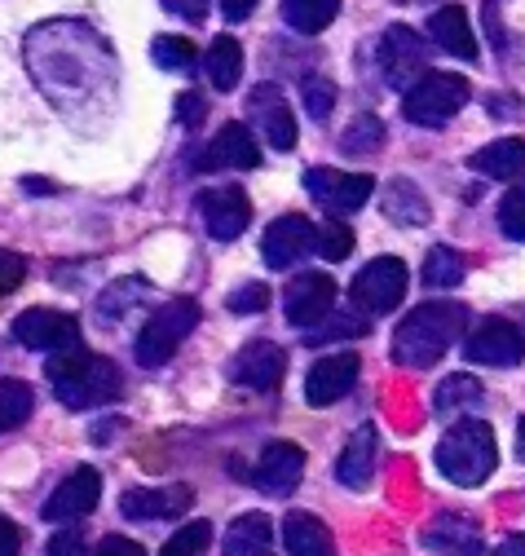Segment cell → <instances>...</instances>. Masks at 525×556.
<instances>
[{
	"instance_id": "cell-1",
	"label": "cell",
	"mask_w": 525,
	"mask_h": 556,
	"mask_svg": "<svg viewBox=\"0 0 525 556\" xmlns=\"http://www.w3.org/2000/svg\"><path fill=\"white\" fill-rule=\"evenodd\" d=\"M464 327H469V309L459 301H424L393 331V363L428 371L446 358L450 344L464 336Z\"/></svg>"
},
{
	"instance_id": "cell-2",
	"label": "cell",
	"mask_w": 525,
	"mask_h": 556,
	"mask_svg": "<svg viewBox=\"0 0 525 556\" xmlns=\"http://www.w3.org/2000/svg\"><path fill=\"white\" fill-rule=\"evenodd\" d=\"M49 384L67 410H93L111 397H119V367L102 354H89L85 344H72L44 363Z\"/></svg>"
},
{
	"instance_id": "cell-3",
	"label": "cell",
	"mask_w": 525,
	"mask_h": 556,
	"mask_svg": "<svg viewBox=\"0 0 525 556\" xmlns=\"http://www.w3.org/2000/svg\"><path fill=\"white\" fill-rule=\"evenodd\" d=\"M499 464V446L486 420L469 415V420H454L446 429V438L437 442V468L446 481L454 485H482Z\"/></svg>"
},
{
	"instance_id": "cell-4",
	"label": "cell",
	"mask_w": 525,
	"mask_h": 556,
	"mask_svg": "<svg viewBox=\"0 0 525 556\" xmlns=\"http://www.w3.org/2000/svg\"><path fill=\"white\" fill-rule=\"evenodd\" d=\"M200 318H204V309L194 305L190 296H181V301H168L164 309H155L146 323H142V331H138V344H133V354H138V363L142 367H164L177 350H181V340L200 327Z\"/></svg>"
},
{
	"instance_id": "cell-5",
	"label": "cell",
	"mask_w": 525,
	"mask_h": 556,
	"mask_svg": "<svg viewBox=\"0 0 525 556\" xmlns=\"http://www.w3.org/2000/svg\"><path fill=\"white\" fill-rule=\"evenodd\" d=\"M469 102V80L464 76H454V72H424L407 98H402V115L420 128H441L450 124L459 111H464Z\"/></svg>"
},
{
	"instance_id": "cell-6",
	"label": "cell",
	"mask_w": 525,
	"mask_h": 556,
	"mask_svg": "<svg viewBox=\"0 0 525 556\" xmlns=\"http://www.w3.org/2000/svg\"><path fill=\"white\" fill-rule=\"evenodd\" d=\"M407 288H411L407 261H398V256H375V261H367V265L358 269V278H354L349 292H354V301H358L367 314H388V309L402 305Z\"/></svg>"
},
{
	"instance_id": "cell-7",
	"label": "cell",
	"mask_w": 525,
	"mask_h": 556,
	"mask_svg": "<svg viewBox=\"0 0 525 556\" xmlns=\"http://www.w3.org/2000/svg\"><path fill=\"white\" fill-rule=\"evenodd\" d=\"M305 190L309 199L332 217L358 213V207L375 194V177L367 173H341V168H305Z\"/></svg>"
},
{
	"instance_id": "cell-8",
	"label": "cell",
	"mask_w": 525,
	"mask_h": 556,
	"mask_svg": "<svg viewBox=\"0 0 525 556\" xmlns=\"http://www.w3.org/2000/svg\"><path fill=\"white\" fill-rule=\"evenodd\" d=\"M14 340L36 354H62V350H72V344H80V323L62 309L36 305V309H23L14 318Z\"/></svg>"
},
{
	"instance_id": "cell-9",
	"label": "cell",
	"mask_w": 525,
	"mask_h": 556,
	"mask_svg": "<svg viewBox=\"0 0 525 556\" xmlns=\"http://www.w3.org/2000/svg\"><path fill=\"white\" fill-rule=\"evenodd\" d=\"M464 354L477 367H516L525 358V336L508 318H486L464 336Z\"/></svg>"
},
{
	"instance_id": "cell-10",
	"label": "cell",
	"mask_w": 525,
	"mask_h": 556,
	"mask_svg": "<svg viewBox=\"0 0 525 556\" xmlns=\"http://www.w3.org/2000/svg\"><path fill=\"white\" fill-rule=\"evenodd\" d=\"M194 207H200V222L217 243L239 239L252 222V199L243 194V186H213L194 199Z\"/></svg>"
},
{
	"instance_id": "cell-11",
	"label": "cell",
	"mask_w": 525,
	"mask_h": 556,
	"mask_svg": "<svg viewBox=\"0 0 525 556\" xmlns=\"http://www.w3.org/2000/svg\"><path fill=\"white\" fill-rule=\"evenodd\" d=\"M260 164V147L256 137L247 132V124H226L208 147L190 151V168L194 173H217V168H256Z\"/></svg>"
},
{
	"instance_id": "cell-12",
	"label": "cell",
	"mask_w": 525,
	"mask_h": 556,
	"mask_svg": "<svg viewBox=\"0 0 525 556\" xmlns=\"http://www.w3.org/2000/svg\"><path fill=\"white\" fill-rule=\"evenodd\" d=\"M424 62H428V49H424V40L411 31V27H388L384 31V40H380V72H384V85H393V89H411L420 76L415 72H424Z\"/></svg>"
},
{
	"instance_id": "cell-13",
	"label": "cell",
	"mask_w": 525,
	"mask_h": 556,
	"mask_svg": "<svg viewBox=\"0 0 525 556\" xmlns=\"http://www.w3.org/2000/svg\"><path fill=\"white\" fill-rule=\"evenodd\" d=\"M260 252H266V265L270 269H292L296 261H305L309 252H318V226L300 213H287L279 217L266 239H260Z\"/></svg>"
},
{
	"instance_id": "cell-14",
	"label": "cell",
	"mask_w": 525,
	"mask_h": 556,
	"mask_svg": "<svg viewBox=\"0 0 525 556\" xmlns=\"http://www.w3.org/2000/svg\"><path fill=\"white\" fill-rule=\"evenodd\" d=\"M332 305H336V278H332V274H318V269L292 278V288H287V296H283L287 323L300 327V331L313 327V323H322L326 314H332Z\"/></svg>"
},
{
	"instance_id": "cell-15",
	"label": "cell",
	"mask_w": 525,
	"mask_h": 556,
	"mask_svg": "<svg viewBox=\"0 0 525 556\" xmlns=\"http://www.w3.org/2000/svg\"><path fill=\"white\" fill-rule=\"evenodd\" d=\"M283 371H287V354L279 350L274 340H252L239 350V358L230 363V380L243 384V389H256V393H270L283 384Z\"/></svg>"
},
{
	"instance_id": "cell-16",
	"label": "cell",
	"mask_w": 525,
	"mask_h": 556,
	"mask_svg": "<svg viewBox=\"0 0 525 556\" xmlns=\"http://www.w3.org/2000/svg\"><path fill=\"white\" fill-rule=\"evenodd\" d=\"M247 111L260 128V137H266V147L274 151H296V115L287 106V98L274 89V85H256L252 98H247Z\"/></svg>"
},
{
	"instance_id": "cell-17",
	"label": "cell",
	"mask_w": 525,
	"mask_h": 556,
	"mask_svg": "<svg viewBox=\"0 0 525 556\" xmlns=\"http://www.w3.org/2000/svg\"><path fill=\"white\" fill-rule=\"evenodd\" d=\"M305 477V451L296 442H270L266 451H260L256 468H252V481H256V491H266L274 500L292 495L296 485Z\"/></svg>"
},
{
	"instance_id": "cell-18",
	"label": "cell",
	"mask_w": 525,
	"mask_h": 556,
	"mask_svg": "<svg viewBox=\"0 0 525 556\" xmlns=\"http://www.w3.org/2000/svg\"><path fill=\"white\" fill-rule=\"evenodd\" d=\"M358 354H349V350H336V354H322L313 367H309V376H305V402L309 406H332V402H341L349 389H354V380H358Z\"/></svg>"
},
{
	"instance_id": "cell-19",
	"label": "cell",
	"mask_w": 525,
	"mask_h": 556,
	"mask_svg": "<svg viewBox=\"0 0 525 556\" xmlns=\"http://www.w3.org/2000/svg\"><path fill=\"white\" fill-rule=\"evenodd\" d=\"M98 500H102V477H98V468H76V472L49 495L44 521H80V517H89V513L98 508Z\"/></svg>"
},
{
	"instance_id": "cell-20",
	"label": "cell",
	"mask_w": 525,
	"mask_h": 556,
	"mask_svg": "<svg viewBox=\"0 0 525 556\" xmlns=\"http://www.w3.org/2000/svg\"><path fill=\"white\" fill-rule=\"evenodd\" d=\"M194 504L190 485H151V491H124L119 508L128 521H168Z\"/></svg>"
},
{
	"instance_id": "cell-21",
	"label": "cell",
	"mask_w": 525,
	"mask_h": 556,
	"mask_svg": "<svg viewBox=\"0 0 525 556\" xmlns=\"http://www.w3.org/2000/svg\"><path fill=\"white\" fill-rule=\"evenodd\" d=\"M375 464H380V433L375 425H358L336 459V481L349 485V491H367L375 477Z\"/></svg>"
},
{
	"instance_id": "cell-22",
	"label": "cell",
	"mask_w": 525,
	"mask_h": 556,
	"mask_svg": "<svg viewBox=\"0 0 525 556\" xmlns=\"http://www.w3.org/2000/svg\"><path fill=\"white\" fill-rule=\"evenodd\" d=\"M424 547L433 556H482V526L464 513H441L424 530Z\"/></svg>"
},
{
	"instance_id": "cell-23",
	"label": "cell",
	"mask_w": 525,
	"mask_h": 556,
	"mask_svg": "<svg viewBox=\"0 0 525 556\" xmlns=\"http://www.w3.org/2000/svg\"><path fill=\"white\" fill-rule=\"evenodd\" d=\"M469 168L490 181H525V137H499L469 160Z\"/></svg>"
},
{
	"instance_id": "cell-24",
	"label": "cell",
	"mask_w": 525,
	"mask_h": 556,
	"mask_svg": "<svg viewBox=\"0 0 525 556\" xmlns=\"http://www.w3.org/2000/svg\"><path fill=\"white\" fill-rule=\"evenodd\" d=\"M283 547L287 556H336V539L313 513H287L283 517Z\"/></svg>"
},
{
	"instance_id": "cell-25",
	"label": "cell",
	"mask_w": 525,
	"mask_h": 556,
	"mask_svg": "<svg viewBox=\"0 0 525 556\" xmlns=\"http://www.w3.org/2000/svg\"><path fill=\"white\" fill-rule=\"evenodd\" d=\"M274 552V526L266 513H243L230 521L221 556H270Z\"/></svg>"
},
{
	"instance_id": "cell-26",
	"label": "cell",
	"mask_w": 525,
	"mask_h": 556,
	"mask_svg": "<svg viewBox=\"0 0 525 556\" xmlns=\"http://www.w3.org/2000/svg\"><path fill=\"white\" fill-rule=\"evenodd\" d=\"M428 36L437 40V49H446V53H454V58H464V62L477 58V36H473V27H469V14L459 10V5H441V10L428 18Z\"/></svg>"
},
{
	"instance_id": "cell-27",
	"label": "cell",
	"mask_w": 525,
	"mask_h": 556,
	"mask_svg": "<svg viewBox=\"0 0 525 556\" xmlns=\"http://www.w3.org/2000/svg\"><path fill=\"white\" fill-rule=\"evenodd\" d=\"M486 402V389L473 376H446L433 393V410L441 420H459V415H477Z\"/></svg>"
},
{
	"instance_id": "cell-28",
	"label": "cell",
	"mask_w": 525,
	"mask_h": 556,
	"mask_svg": "<svg viewBox=\"0 0 525 556\" xmlns=\"http://www.w3.org/2000/svg\"><path fill=\"white\" fill-rule=\"evenodd\" d=\"M380 203H384V213L398 222V226H424L433 213H428V199L415 190V181H407V177H393L388 186H384V194H380Z\"/></svg>"
},
{
	"instance_id": "cell-29",
	"label": "cell",
	"mask_w": 525,
	"mask_h": 556,
	"mask_svg": "<svg viewBox=\"0 0 525 556\" xmlns=\"http://www.w3.org/2000/svg\"><path fill=\"white\" fill-rule=\"evenodd\" d=\"M204 66H208L213 89L217 93H230L239 85V76H243V45L234 36H217L213 49H208V58H204Z\"/></svg>"
},
{
	"instance_id": "cell-30",
	"label": "cell",
	"mask_w": 525,
	"mask_h": 556,
	"mask_svg": "<svg viewBox=\"0 0 525 556\" xmlns=\"http://www.w3.org/2000/svg\"><path fill=\"white\" fill-rule=\"evenodd\" d=\"M341 14V0H283V18L292 31L300 36H318L336 23Z\"/></svg>"
},
{
	"instance_id": "cell-31",
	"label": "cell",
	"mask_w": 525,
	"mask_h": 556,
	"mask_svg": "<svg viewBox=\"0 0 525 556\" xmlns=\"http://www.w3.org/2000/svg\"><path fill=\"white\" fill-rule=\"evenodd\" d=\"M464 269H469L464 256H459L450 243H437V248H428L420 278H424V288L446 292V288H459V283H464Z\"/></svg>"
},
{
	"instance_id": "cell-32",
	"label": "cell",
	"mask_w": 525,
	"mask_h": 556,
	"mask_svg": "<svg viewBox=\"0 0 525 556\" xmlns=\"http://www.w3.org/2000/svg\"><path fill=\"white\" fill-rule=\"evenodd\" d=\"M36 410V393L23 380H0V433L23 429Z\"/></svg>"
},
{
	"instance_id": "cell-33",
	"label": "cell",
	"mask_w": 525,
	"mask_h": 556,
	"mask_svg": "<svg viewBox=\"0 0 525 556\" xmlns=\"http://www.w3.org/2000/svg\"><path fill=\"white\" fill-rule=\"evenodd\" d=\"M380 142H384V124H380V115H358L349 128H345V137H341V151L345 155H371V151H380Z\"/></svg>"
},
{
	"instance_id": "cell-34",
	"label": "cell",
	"mask_w": 525,
	"mask_h": 556,
	"mask_svg": "<svg viewBox=\"0 0 525 556\" xmlns=\"http://www.w3.org/2000/svg\"><path fill=\"white\" fill-rule=\"evenodd\" d=\"M155 62L164 72H190L194 62H200V49H194L185 36H155Z\"/></svg>"
},
{
	"instance_id": "cell-35",
	"label": "cell",
	"mask_w": 525,
	"mask_h": 556,
	"mask_svg": "<svg viewBox=\"0 0 525 556\" xmlns=\"http://www.w3.org/2000/svg\"><path fill=\"white\" fill-rule=\"evenodd\" d=\"M208 543H213V526H208V521H190V526H181V530L164 543L159 556H204Z\"/></svg>"
},
{
	"instance_id": "cell-36",
	"label": "cell",
	"mask_w": 525,
	"mask_h": 556,
	"mask_svg": "<svg viewBox=\"0 0 525 556\" xmlns=\"http://www.w3.org/2000/svg\"><path fill=\"white\" fill-rule=\"evenodd\" d=\"M499 230H503L512 243H525V186H512V190L499 199Z\"/></svg>"
},
{
	"instance_id": "cell-37",
	"label": "cell",
	"mask_w": 525,
	"mask_h": 556,
	"mask_svg": "<svg viewBox=\"0 0 525 556\" xmlns=\"http://www.w3.org/2000/svg\"><path fill=\"white\" fill-rule=\"evenodd\" d=\"M300 98H305V111H309L318 124H326V115L336 111V85L326 80V76H309V80L300 85Z\"/></svg>"
},
{
	"instance_id": "cell-38",
	"label": "cell",
	"mask_w": 525,
	"mask_h": 556,
	"mask_svg": "<svg viewBox=\"0 0 525 556\" xmlns=\"http://www.w3.org/2000/svg\"><path fill=\"white\" fill-rule=\"evenodd\" d=\"M318 252H322L326 261H345V256L354 252V230H349L341 217L322 222V226H318Z\"/></svg>"
},
{
	"instance_id": "cell-39",
	"label": "cell",
	"mask_w": 525,
	"mask_h": 556,
	"mask_svg": "<svg viewBox=\"0 0 525 556\" xmlns=\"http://www.w3.org/2000/svg\"><path fill=\"white\" fill-rule=\"evenodd\" d=\"M138 296H146V283H142V278H124V283H115V288H111V292L98 301V314L115 323V318H119L128 305H133Z\"/></svg>"
},
{
	"instance_id": "cell-40",
	"label": "cell",
	"mask_w": 525,
	"mask_h": 556,
	"mask_svg": "<svg viewBox=\"0 0 525 556\" xmlns=\"http://www.w3.org/2000/svg\"><path fill=\"white\" fill-rule=\"evenodd\" d=\"M234 314H260L270 305V288H260V283H243L239 292H230V301H226Z\"/></svg>"
},
{
	"instance_id": "cell-41",
	"label": "cell",
	"mask_w": 525,
	"mask_h": 556,
	"mask_svg": "<svg viewBox=\"0 0 525 556\" xmlns=\"http://www.w3.org/2000/svg\"><path fill=\"white\" fill-rule=\"evenodd\" d=\"M336 336H367V323L362 318H332V327H305V340L309 344L336 340Z\"/></svg>"
},
{
	"instance_id": "cell-42",
	"label": "cell",
	"mask_w": 525,
	"mask_h": 556,
	"mask_svg": "<svg viewBox=\"0 0 525 556\" xmlns=\"http://www.w3.org/2000/svg\"><path fill=\"white\" fill-rule=\"evenodd\" d=\"M23 278H27V261H23L18 252H0V296L18 292Z\"/></svg>"
},
{
	"instance_id": "cell-43",
	"label": "cell",
	"mask_w": 525,
	"mask_h": 556,
	"mask_svg": "<svg viewBox=\"0 0 525 556\" xmlns=\"http://www.w3.org/2000/svg\"><path fill=\"white\" fill-rule=\"evenodd\" d=\"M177 119H181L185 128H200V124L208 119V98H204V93H181V98H177Z\"/></svg>"
},
{
	"instance_id": "cell-44",
	"label": "cell",
	"mask_w": 525,
	"mask_h": 556,
	"mask_svg": "<svg viewBox=\"0 0 525 556\" xmlns=\"http://www.w3.org/2000/svg\"><path fill=\"white\" fill-rule=\"evenodd\" d=\"M49 556H89L85 534H76V530H62V534H53V539H49Z\"/></svg>"
},
{
	"instance_id": "cell-45",
	"label": "cell",
	"mask_w": 525,
	"mask_h": 556,
	"mask_svg": "<svg viewBox=\"0 0 525 556\" xmlns=\"http://www.w3.org/2000/svg\"><path fill=\"white\" fill-rule=\"evenodd\" d=\"M93 556H146V547H142L138 539H124V534H111V539H102V547H98Z\"/></svg>"
},
{
	"instance_id": "cell-46",
	"label": "cell",
	"mask_w": 525,
	"mask_h": 556,
	"mask_svg": "<svg viewBox=\"0 0 525 556\" xmlns=\"http://www.w3.org/2000/svg\"><path fill=\"white\" fill-rule=\"evenodd\" d=\"M164 5H168L172 14H181L185 23H204V18H208V5H213V0H164Z\"/></svg>"
},
{
	"instance_id": "cell-47",
	"label": "cell",
	"mask_w": 525,
	"mask_h": 556,
	"mask_svg": "<svg viewBox=\"0 0 525 556\" xmlns=\"http://www.w3.org/2000/svg\"><path fill=\"white\" fill-rule=\"evenodd\" d=\"M18 552H23V530L10 517H0V556H18Z\"/></svg>"
},
{
	"instance_id": "cell-48",
	"label": "cell",
	"mask_w": 525,
	"mask_h": 556,
	"mask_svg": "<svg viewBox=\"0 0 525 556\" xmlns=\"http://www.w3.org/2000/svg\"><path fill=\"white\" fill-rule=\"evenodd\" d=\"M252 10H256V0H221V14H226L230 23H243Z\"/></svg>"
},
{
	"instance_id": "cell-49",
	"label": "cell",
	"mask_w": 525,
	"mask_h": 556,
	"mask_svg": "<svg viewBox=\"0 0 525 556\" xmlns=\"http://www.w3.org/2000/svg\"><path fill=\"white\" fill-rule=\"evenodd\" d=\"M490 556H525V534H512V539H503Z\"/></svg>"
},
{
	"instance_id": "cell-50",
	"label": "cell",
	"mask_w": 525,
	"mask_h": 556,
	"mask_svg": "<svg viewBox=\"0 0 525 556\" xmlns=\"http://www.w3.org/2000/svg\"><path fill=\"white\" fill-rule=\"evenodd\" d=\"M516 451H521V459H525V420L516 425Z\"/></svg>"
}]
</instances>
